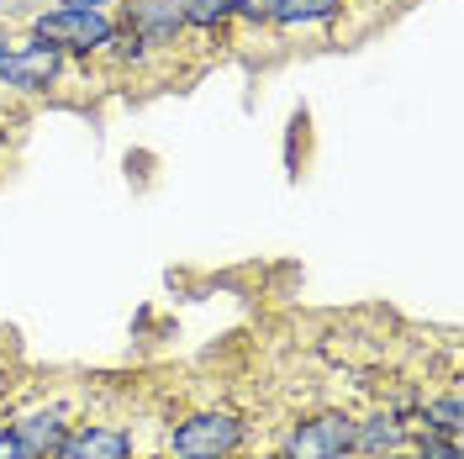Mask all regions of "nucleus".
Masks as SVG:
<instances>
[{
  "label": "nucleus",
  "instance_id": "obj_1",
  "mask_svg": "<svg viewBox=\"0 0 464 459\" xmlns=\"http://www.w3.org/2000/svg\"><path fill=\"white\" fill-rule=\"evenodd\" d=\"M169 459H232L248 449V417L232 406H196L169 423Z\"/></svg>",
  "mask_w": 464,
  "mask_h": 459
},
{
  "label": "nucleus",
  "instance_id": "obj_2",
  "mask_svg": "<svg viewBox=\"0 0 464 459\" xmlns=\"http://www.w3.org/2000/svg\"><path fill=\"white\" fill-rule=\"evenodd\" d=\"M27 32L53 43L63 58H101L116 32V11H80V5H43L27 16Z\"/></svg>",
  "mask_w": 464,
  "mask_h": 459
},
{
  "label": "nucleus",
  "instance_id": "obj_3",
  "mask_svg": "<svg viewBox=\"0 0 464 459\" xmlns=\"http://www.w3.org/2000/svg\"><path fill=\"white\" fill-rule=\"evenodd\" d=\"M69 63L74 58H63L53 43H43L37 32H22V37H11V48L0 58V85L11 95H53L69 74Z\"/></svg>",
  "mask_w": 464,
  "mask_h": 459
},
{
  "label": "nucleus",
  "instance_id": "obj_4",
  "mask_svg": "<svg viewBox=\"0 0 464 459\" xmlns=\"http://www.w3.org/2000/svg\"><path fill=\"white\" fill-rule=\"evenodd\" d=\"M348 449H353V412H343V406L295 417L280 438V459H333Z\"/></svg>",
  "mask_w": 464,
  "mask_h": 459
},
{
  "label": "nucleus",
  "instance_id": "obj_5",
  "mask_svg": "<svg viewBox=\"0 0 464 459\" xmlns=\"http://www.w3.org/2000/svg\"><path fill=\"white\" fill-rule=\"evenodd\" d=\"M116 22L132 32L148 54H169V48H179V43H185V32H190V27H185L179 0H127Z\"/></svg>",
  "mask_w": 464,
  "mask_h": 459
},
{
  "label": "nucleus",
  "instance_id": "obj_6",
  "mask_svg": "<svg viewBox=\"0 0 464 459\" xmlns=\"http://www.w3.org/2000/svg\"><path fill=\"white\" fill-rule=\"evenodd\" d=\"M69 423H74V417L58 402H37V406H22V412L5 417V428H11V438L27 449V459H58L63 438H69Z\"/></svg>",
  "mask_w": 464,
  "mask_h": 459
},
{
  "label": "nucleus",
  "instance_id": "obj_7",
  "mask_svg": "<svg viewBox=\"0 0 464 459\" xmlns=\"http://www.w3.org/2000/svg\"><path fill=\"white\" fill-rule=\"evenodd\" d=\"M411 449V423H406L401 412H391V406H375V412H364V417H353V459H391Z\"/></svg>",
  "mask_w": 464,
  "mask_h": 459
},
{
  "label": "nucleus",
  "instance_id": "obj_8",
  "mask_svg": "<svg viewBox=\"0 0 464 459\" xmlns=\"http://www.w3.org/2000/svg\"><path fill=\"white\" fill-rule=\"evenodd\" d=\"M58 459H138V438L116 423H69Z\"/></svg>",
  "mask_w": 464,
  "mask_h": 459
},
{
  "label": "nucleus",
  "instance_id": "obj_9",
  "mask_svg": "<svg viewBox=\"0 0 464 459\" xmlns=\"http://www.w3.org/2000/svg\"><path fill=\"white\" fill-rule=\"evenodd\" d=\"M348 0H280L275 11V32H333L343 22Z\"/></svg>",
  "mask_w": 464,
  "mask_h": 459
},
{
  "label": "nucleus",
  "instance_id": "obj_10",
  "mask_svg": "<svg viewBox=\"0 0 464 459\" xmlns=\"http://www.w3.org/2000/svg\"><path fill=\"white\" fill-rule=\"evenodd\" d=\"M411 428H428V433H443V438H459V433H464L459 391L449 386V391H433V396H422V402H417V417H411Z\"/></svg>",
  "mask_w": 464,
  "mask_h": 459
},
{
  "label": "nucleus",
  "instance_id": "obj_11",
  "mask_svg": "<svg viewBox=\"0 0 464 459\" xmlns=\"http://www.w3.org/2000/svg\"><path fill=\"white\" fill-rule=\"evenodd\" d=\"M179 11H185V27L190 32H217L232 27V11H237V0H179Z\"/></svg>",
  "mask_w": 464,
  "mask_h": 459
},
{
  "label": "nucleus",
  "instance_id": "obj_12",
  "mask_svg": "<svg viewBox=\"0 0 464 459\" xmlns=\"http://www.w3.org/2000/svg\"><path fill=\"white\" fill-rule=\"evenodd\" d=\"M101 58H106V63H111V69H143L148 58V48L143 43H138V37H132V32L121 27V22H116V32H111V43H106V48H101Z\"/></svg>",
  "mask_w": 464,
  "mask_h": 459
},
{
  "label": "nucleus",
  "instance_id": "obj_13",
  "mask_svg": "<svg viewBox=\"0 0 464 459\" xmlns=\"http://www.w3.org/2000/svg\"><path fill=\"white\" fill-rule=\"evenodd\" d=\"M411 454H422V459H464L459 438H443V433H428V428H411Z\"/></svg>",
  "mask_w": 464,
  "mask_h": 459
},
{
  "label": "nucleus",
  "instance_id": "obj_14",
  "mask_svg": "<svg viewBox=\"0 0 464 459\" xmlns=\"http://www.w3.org/2000/svg\"><path fill=\"white\" fill-rule=\"evenodd\" d=\"M275 11H280V0H237L232 22H243V27H269V22H275Z\"/></svg>",
  "mask_w": 464,
  "mask_h": 459
},
{
  "label": "nucleus",
  "instance_id": "obj_15",
  "mask_svg": "<svg viewBox=\"0 0 464 459\" xmlns=\"http://www.w3.org/2000/svg\"><path fill=\"white\" fill-rule=\"evenodd\" d=\"M0 459H27V449L11 438V428H5V423H0Z\"/></svg>",
  "mask_w": 464,
  "mask_h": 459
},
{
  "label": "nucleus",
  "instance_id": "obj_16",
  "mask_svg": "<svg viewBox=\"0 0 464 459\" xmlns=\"http://www.w3.org/2000/svg\"><path fill=\"white\" fill-rule=\"evenodd\" d=\"M58 5H80V11H111V0H58Z\"/></svg>",
  "mask_w": 464,
  "mask_h": 459
},
{
  "label": "nucleus",
  "instance_id": "obj_17",
  "mask_svg": "<svg viewBox=\"0 0 464 459\" xmlns=\"http://www.w3.org/2000/svg\"><path fill=\"white\" fill-rule=\"evenodd\" d=\"M232 459H280V449H259V454H254V449H243V454H232Z\"/></svg>",
  "mask_w": 464,
  "mask_h": 459
},
{
  "label": "nucleus",
  "instance_id": "obj_18",
  "mask_svg": "<svg viewBox=\"0 0 464 459\" xmlns=\"http://www.w3.org/2000/svg\"><path fill=\"white\" fill-rule=\"evenodd\" d=\"M5 48H11V32L0 27V58H5Z\"/></svg>",
  "mask_w": 464,
  "mask_h": 459
},
{
  "label": "nucleus",
  "instance_id": "obj_19",
  "mask_svg": "<svg viewBox=\"0 0 464 459\" xmlns=\"http://www.w3.org/2000/svg\"><path fill=\"white\" fill-rule=\"evenodd\" d=\"M333 459H353V454H333Z\"/></svg>",
  "mask_w": 464,
  "mask_h": 459
},
{
  "label": "nucleus",
  "instance_id": "obj_20",
  "mask_svg": "<svg viewBox=\"0 0 464 459\" xmlns=\"http://www.w3.org/2000/svg\"><path fill=\"white\" fill-rule=\"evenodd\" d=\"M0 11H5V0H0Z\"/></svg>",
  "mask_w": 464,
  "mask_h": 459
}]
</instances>
